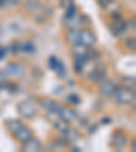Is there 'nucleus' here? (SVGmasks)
<instances>
[{"label":"nucleus","mask_w":136,"mask_h":152,"mask_svg":"<svg viewBox=\"0 0 136 152\" xmlns=\"http://www.w3.org/2000/svg\"><path fill=\"white\" fill-rule=\"evenodd\" d=\"M18 111L22 117L32 118L37 114V104L32 99H26V101H22L18 104Z\"/></svg>","instance_id":"f257e3e1"},{"label":"nucleus","mask_w":136,"mask_h":152,"mask_svg":"<svg viewBox=\"0 0 136 152\" xmlns=\"http://www.w3.org/2000/svg\"><path fill=\"white\" fill-rule=\"evenodd\" d=\"M114 98L118 103H123V104H128L131 102H133L135 99V91L128 87H121V88H116L114 91Z\"/></svg>","instance_id":"f03ea898"},{"label":"nucleus","mask_w":136,"mask_h":152,"mask_svg":"<svg viewBox=\"0 0 136 152\" xmlns=\"http://www.w3.org/2000/svg\"><path fill=\"white\" fill-rule=\"evenodd\" d=\"M113 22L110 25V31L113 35H120L125 31V28H127V22L123 20L120 16H116L113 15Z\"/></svg>","instance_id":"7ed1b4c3"},{"label":"nucleus","mask_w":136,"mask_h":152,"mask_svg":"<svg viewBox=\"0 0 136 152\" xmlns=\"http://www.w3.org/2000/svg\"><path fill=\"white\" fill-rule=\"evenodd\" d=\"M89 77L93 80L94 83H101L105 80V77H106V68L102 65H98L97 68H94V69L90 72Z\"/></svg>","instance_id":"20e7f679"},{"label":"nucleus","mask_w":136,"mask_h":152,"mask_svg":"<svg viewBox=\"0 0 136 152\" xmlns=\"http://www.w3.org/2000/svg\"><path fill=\"white\" fill-rule=\"evenodd\" d=\"M79 44L85 45L87 48H91L95 44V35L89 30H83L79 31Z\"/></svg>","instance_id":"39448f33"},{"label":"nucleus","mask_w":136,"mask_h":152,"mask_svg":"<svg viewBox=\"0 0 136 152\" xmlns=\"http://www.w3.org/2000/svg\"><path fill=\"white\" fill-rule=\"evenodd\" d=\"M22 149L25 152H40L42 149V147H41V142L38 141V140L30 137V139H27L26 141H23Z\"/></svg>","instance_id":"423d86ee"},{"label":"nucleus","mask_w":136,"mask_h":152,"mask_svg":"<svg viewBox=\"0 0 136 152\" xmlns=\"http://www.w3.org/2000/svg\"><path fill=\"white\" fill-rule=\"evenodd\" d=\"M41 106L48 111V113H52V114H57L59 110H60V104L54 102L53 99H44L41 102Z\"/></svg>","instance_id":"0eeeda50"},{"label":"nucleus","mask_w":136,"mask_h":152,"mask_svg":"<svg viewBox=\"0 0 136 152\" xmlns=\"http://www.w3.org/2000/svg\"><path fill=\"white\" fill-rule=\"evenodd\" d=\"M52 15V8L51 7H40V8L35 11V18L40 23L46 22L48 18Z\"/></svg>","instance_id":"6e6552de"},{"label":"nucleus","mask_w":136,"mask_h":152,"mask_svg":"<svg viewBox=\"0 0 136 152\" xmlns=\"http://www.w3.org/2000/svg\"><path fill=\"white\" fill-rule=\"evenodd\" d=\"M112 144H113L114 147H117V148H123V147H125V144H127V136L121 132H116L113 136H112Z\"/></svg>","instance_id":"1a4fd4ad"},{"label":"nucleus","mask_w":136,"mask_h":152,"mask_svg":"<svg viewBox=\"0 0 136 152\" xmlns=\"http://www.w3.org/2000/svg\"><path fill=\"white\" fill-rule=\"evenodd\" d=\"M87 50H89V48L82 44H76L72 48V52L76 56V58H82V60H87Z\"/></svg>","instance_id":"9d476101"},{"label":"nucleus","mask_w":136,"mask_h":152,"mask_svg":"<svg viewBox=\"0 0 136 152\" xmlns=\"http://www.w3.org/2000/svg\"><path fill=\"white\" fill-rule=\"evenodd\" d=\"M116 84L113 82H104L101 86V94L104 96H113L114 91H116Z\"/></svg>","instance_id":"9b49d317"},{"label":"nucleus","mask_w":136,"mask_h":152,"mask_svg":"<svg viewBox=\"0 0 136 152\" xmlns=\"http://www.w3.org/2000/svg\"><path fill=\"white\" fill-rule=\"evenodd\" d=\"M59 114H60V118L65 120L67 122L78 120V114H76L74 110H71V109H60V110H59Z\"/></svg>","instance_id":"f8f14e48"},{"label":"nucleus","mask_w":136,"mask_h":152,"mask_svg":"<svg viewBox=\"0 0 136 152\" xmlns=\"http://www.w3.org/2000/svg\"><path fill=\"white\" fill-rule=\"evenodd\" d=\"M15 136H16V139L21 140V141L23 142V141H26L27 139H30V137H32V132H30V130H29L26 126H23V125H22V126H21L15 132Z\"/></svg>","instance_id":"ddd939ff"},{"label":"nucleus","mask_w":136,"mask_h":152,"mask_svg":"<svg viewBox=\"0 0 136 152\" xmlns=\"http://www.w3.org/2000/svg\"><path fill=\"white\" fill-rule=\"evenodd\" d=\"M54 128H56L59 132H61V133H64V134H65V133L68 132V129H70V125H68V122H67L65 120L59 118V120L54 122Z\"/></svg>","instance_id":"4468645a"},{"label":"nucleus","mask_w":136,"mask_h":152,"mask_svg":"<svg viewBox=\"0 0 136 152\" xmlns=\"http://www.w3.org/2000/svg\"><path fill=\"white\" fill-rule=\"evenodd\" d=\"M67 39L72 45L79 44V30H78V28H71V31L67 35Z\"/></svg>","instance_id":"2eb2a0df"},{"label":"nucleus","mask_w":136,"mask_h":152,"mask_svg":"<svg viewBox=\"0 0 136 152\" xmlns=\"http://www.w3.org/2000/svg\"><path fill=\"white\" fill-rule=\"evenodd\" d=\"M26 10L30 12H35L40 7H41V1L40 0H26Z\"/></svg>","instance_id":"dca6fc26"},{"label":"nucleus","mask_w":136,"mask_h":152,"mask_svg":"<svg viewBox=\"0 0 136 152\" xmlns=\"http://www.w3.org/2000/svg\"><path fill=\"white\" fill-rule=\"evenodd\" d=\"M7 71H8L10 73H12V75H22V73L25 72L23 66L19 65V64H10Z\"/></svg>","instance_id":"f3484780"},{"label":"nucleus","mask_w":136,"mask_h":152,"mask_svg":"<svg viewBox=\"0 0 136 152\" xmlns=\"http://www.w3.org/2000/svg\"><path fill=\"white\" fill-rule=\"evenodd\" d=\"M21 126H22V124L19 122V121H16V120L7 121V128H8L10 132L14 133V134H15V132H16V130H18Z\"/></svg>","instance_id":"a211bd4d"},{"label":"nucleus","mask_w":136,"mask_h":152,"mask_svg":"<svg viewBox=\"0 0 136 152\" xmlns=\"http://www.w3.org/2000/svg\"><path fill=\"white\" fill-rule=\"evenodd\" d=\"M86 60H82V58H76V61H75V66H74V68H75V71L76 72H82L83 71V66L86 65Z\"/></svg>","instance_id":"6ab92c4d"},{"label":"nucleus","mask_w":136,"mask_h":152,"mask_svg":"<svg viewBox=\"0 0 136 152\" xmlns=\"http://www.w3.org/2000/svg\"><path fill=\"white\" fill-rule=\"evenodd\" d=\"M16 0H0V7H15L16 6Z\"/></svg>","instance_id":"aec40b11"},{"label":"nucleus","mask_w":136,"mask_h":152,"mask_svg":"<svg viewBox=\"0 0 136 152\" xmlns=\"http://www.w3.org/2000/svg\"><path fill=\"white\" fill-rule=\"evenodd\" d=\"M76 15V7L74 4H71L68 8L65 10V18H70V16H74Z\"/></svg>","instance_id":"412c9836"},{"label":"nucleus","mask_w":136,"mask_h":152,"mask_svg":"<svg viewBox=\"0 0 136 152\" xmlns=\"http://www.w3.org/2000/svg\"><path fill=\"white\" fill-rule=\"evenodd\" d=\"M65 136H67V139H68V140H76L78 137H79V134H78L75 130H72L70 128V129H68V132L65 133Z\"/></svg>","instance_id":"4be33fe9"},{"label":"nucleus","mask_w":136,"mask_h":152,"mask_svg":"<svg viewBox=\"0 0 136 152\" xmlns=\"http://www.w3.org/2000/svg\"><path fill=\"white\" fill-rule=\"evenodd\" d=\"M22 50L33 53V52H34V46H33L32 42H25V44H22Z\"/></svg>","instance_id":"5701e85b"},{"label":"nucleus","mask_w":136,"mask_h":152,"mask_svg":"<svg viewBox=\"0 0 136 152\" xmlns=\"http://www.w3.org/2000/svg\"><path fill=\"white\" fill-rule=\"evenodd\" d=\"M67 101L70 102V103H74V104H78L80 102V99H79V96L78 95H75V94H71V95H68L67 96Z\"/></svg>","instance_id":"b1692460"},{"label":"nucleus","mask_w":136,"mask_h":152,"mask_svg":"<svg viewBox=\"0 0 136 152\" xmlns=\"http://www.w3.org/2000/svg\"><path fill=\"white\" fill-rule=\"evenodd\" d=\"M59 64H60V61L57 60L56 57H51V58H49V66H51L52 69L56 71L57 66H59Z\"/></svg>","instance_id":"393cba45"},{"label":"nucleus","mask_w":136,"mask_h":152,"mask_svg":"<svg viewBox=\"0 0 136 152\" xmlns=\"http://www.w3.org/2000/svg\"><path fill=\"white\" fill-rule=\"evenodd\" d=\"M71 4H74V0H60V7L63 10H67Z\"/></svg>","instance_id":"a878e982"},{"label":"nucleus","mask_w":136,"mask_h":152,"mask_svg":"<svg viewBox=\"0 0 136 152\" xmlns=\"http://www.w3.org/2000/svg\"><path fill=\"white\" fill-rule=\"evenodd\" d=\"M56 72L59 73V76H60V77H64V75H65V68H64V65H63L61 63L59 64V66H57Z\"/></svg>","instance_id":"bb28decb"},{"label":"nucleus","mask_w":136,"mask_h":152,"mask_svg":"<svg viewBox=\"0 0 136 152\" xmlns=\"http://www.w3.org/2000/svg\"><path fill=\"white\" fill-rule=\"evenodd\" d=\"M127 46L129 48V49H132V50H135L136 46H135V38H129L127 41Z\"/></svg>","instance_id":"cd10ccee"},{"label":"nucleus","mask_w":136,"mask_h":152,"mask_svg":"<svg viewBox=\"0 0 136 152\" xmlns=\"http://www.w3.org/2000/svg\"><path fill=\"white\" fill-rule=\"evenodd\" d=\"M98 1H99V4H101L104 8L105 7H109V4L113 3V0H98Z\"/></svg>","instance_id":"c85d7f7f"},{"label":"nucleus","mask_w":136,"mask_h":152,"mask_svg":"<svg viewBox=\"0 0 136 152\" xmlns=\"http://www.w3.org/2000/svg\"><path fill=\"white\" fill-rule=\"evenodd\" d=\"M4 54H6V49H3V48H0V58H3Z\"/></svg>","instance_id":"c756f323"},{"label":"nucleus","mask_w":136,"mask_h":152,"mask_svg":"<svg viewBox=\"0 0 136 152\" xmlns=\"http://www.w3.org/2000/svg\"><path fill=\"white\" fill-rule=\"evenodd\" d=\"M102 122H104V124H110L112 120H110V118H108V117H105V120H102Z\"/></svg>","instance_id":"7c9ffc66"}]
</instances>
